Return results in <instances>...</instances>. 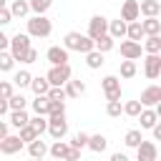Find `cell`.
Segmentation results:
<instances>
[{
    "instance_id": "obj_1",
    "label": "cell",
    "mask_w": 161,
    "mask_h": 161,
    "mask_svg": "<svg viewBox=\"0 0 161 161\" xmlns=\"http://www.w3.org/2000/svg\"><path fill=\"white\" fill-rule=\"evenodd\" d=\"M63 45H65L68 50H78V53H91V50H96V40H93L91 35L75 33V30H70V33L63 38Z\"/></svg>"
},
{
    "instance_id": "obj_2",
    "label": "cell",
    "mask_w": 161,
    "mask_h": 161,
    "mask_svg": "<svg viewBox=\"0 0 161 161\" xmlns=\"http://www.w3.org/2000/svg\"><path fill=\"white\" fill-rule=\"evenodd\" d=\"M50 30H53V23L45 15H33L28 20V35H33V38H48Z\"/></svg>"
},
{
    "instance_id": "obj_3",
    "label": "cell",
    "mask_w": 161,
    "mask_h": 161,
    "mask_svg": "<svg viewBox=\"0 0 161 161\" xmlns=\"http://www.w3.org/2000/svg\"><path fill=\"white\" fill-rule=\"evenodd\" d=\"M30 38H33V35H28V33H15V35L10 38V53L15 55V60H25L28 50L33 48V45H30Z\"/></svg>"
},
{
    "instance_id": "obj_4",
    "label": "cell",
    "mask_w": 161,
    "mask_h": 161,
    "mask_svg": "<svg viewBox=\"0 0 161 161\" xmlns=\"http://www.w3.org/2000/svg\"><path fill=\"white\" fill-rule=\"evenodd\" d=\"M48 133L60 141L65 133H68V121H65V113H58V116H48Z\"/></svg>"
},
{
    "instance_id": "obj_5",
    "label": "cell",
    "mask_w": 161,
    "mask_h": 161,
    "mask_svg": "<svg viewBox=\"0 0 161 161\" xmlns=\"http://www.w3.org/2000/svg\"><path fill=\"white\" fill-rule=\"evenodd\" d=\"M108 25H111V20H106L103 15H93L88 20V35L93 40H98L101 35H108Z\"/></svg>"
},
{
    "instance_id": "obj_6",
    "label": "cell",
    "mask_w": 161,
    "mask_h": 161,
    "mask_svg": "<svg viewBox=\"0 0 161 161\" xmlns=\"http://www.w3.org/2000/svg\"><path fill=\"white\" fill-rule=\"evenodd\" d=\"M48 80H50V86H65V83L70 80V65H68V63H65V65H50Z\"/></svg>"
},
{
    "instance_id": "obj_7",
    "label": "cell",
    "mask_w": 161,
    "mask_h": 161,
    "mask_svg": "<svg viewBox=\"0 0 161 161\" xmlns=\"http://www.w3.org/2000/svg\"><path fill=\"white\" fill-rule=\"evenodd\" d=\"M146 108H156L161 103V86H148L141 91V98H138Z\"/></svg>"
},
{
    "instance_id": "obj_8",
    "label": "cell",
    "mask_w": 161,
    "mask_h": 161,
    "mask_svg": "<svg viewBox=\"0 0 161 161\" xmlns=\"http://www.w3.org/2000/svg\"><path fill=\"white\" fill-rule=\"evenodd\" d=\"M143 73L146 78H158L161 75V55L158 53H148L143 60Z\"/></svg>"
},
{
    "instance_id": "obj_9",
    "label": "cell",
    "mask_w": 161,
    "mask_h": 161,
    "mask_svg": "<svg viewBox=\"0 0 161 161\" xmlns=\"http://www.w3.org/2000/svg\"><path fill=\"white\" fill-rule=\"evenodd\" d=\"M45 58H48V63L50 65H65L68 63V48L63 45H50L48 48V53H45Z\"/></svg>"
},
{
    "instance_id": "obj_10",
    "label": "cell",
    "mask_w": 161,
    "mask_h": 161,
    "mask_svg": "<svg viewBox=\"0 0 161 161\" xmlns=\"http://www.w3.org/2000/svg\"><path fill=\"white\" fill-rule=\"evenodd\" d=\"M103 91L108 101H121V80L116 75H106L103 78Z\"/></svg>"
},
{
    "instance_id": "obj_11",
    "label": "cell",
    "mask_w": 161,
    "mask_h": 161,
    "mask_svg": "<svg viewBox=\"0 0 161 161\" xmlns=\"http://www.w3.org/2000/svg\"><path fill=\"white\" fill-rule=\"evenodd\" d=\"M23 138H20V133L18 136H5V138H0V151L5 153V156H13V153H18L20 148H23Z\"/></svg>"
},
{
    "instance_id": "obj_12",
    "label": "cell",
    "mask_w": 161,
    "mask_h": 161,
    "mask_svg": "<svg viewBox=\"0 0 161 161\" xmlns=\"http://www.w3.org/2000/svg\"><path fill=\"white\" fill-rule=\"evenodd\" d=\"M138 15H141V3H138V0H126V3L121 5V18H123L126 23L138 20Z\"/></svg>"
},
{
    "instance_id": "obj_13",
    "label": "cell",
    "mask_w": 161,
    "mask_h": 161,
    "mask_svg": "<svg viewBox=\"0 0 161 161\" xmlns=\"http://www.w3.org/2000/svg\"><path fill=\"white\" fill-rule=\"evenodd\" d=\"M156 158H158V151H156L153 141H143L136 148V161H156Z\"/></svg>"
},
{
    "instance_id": "obj_14",
    "label": "cell",
    "mask_w": 161,
    "mask_h": 161,
    "mask_svg": "<svg viewBox=\"0 0 161 161\" xmlns=\"http://www.w3.org/2000/svg\"><path fill=\"white\" fill-rule=\"evenodd\" d=\"M141 53H143V48L138 40H123L121 43V55L126 60H136V58H141Z\"/></svg>"
},
{
    "instance_id": "obj_15",
    "label": "cell",
    "mask_w": 161,
    "mask_h": 161,
    "mask_svg": "<svg viewBox=\"0 0 161 161\" xmlns=\"http://www.w3.org/2000/svg\"><path fill=\"white\" fill-rule=\"evenodd\" d=\"M28 153H30V158H43L45 153H50V146H45V141H40V136H38L35 141L28 143Z\"/></svg>"
},
{
    "instance_id": "obj_16",
    "label": "cell",
    "mask_w": 161,
    "mask_h": 161,
    "mask_svg": "<svg viewBox=\"0 0 161 161\" xmlns=\"http://www.w3.org/2000/svg\"><path fill=\"white\" fill-rule=\"evenodd\" d=\"M138 121H141V128H153V126L158 123V113H156V108H143L141 116H138Z\"/></svg>"
},
{
    "instance_id": "obj_17",
    "label": "cell",
    "mask_w": 161,
    "mask_h": 161,
    "mask_svg": "<svg viewBox=\"0 0 161 161\" xmlns=\"http://www.w3.org/2000/svg\"><path fill=\"white\" fill-rule=\"evenodd\" d=\"M30 88H33V93H35V96H48L53 86H50V80H48V75H45V78H40V75H38V78H33V83H30Z\"/></svg>"
},
{
    "instance_id": "obj_18",
    "label": "cell",
    "mask_w": 161,
    "mask_h": 161,
    "mask_svg": "<svg viewBox=\"0 0 161 161\" xmlns=\"http://www.w3.org/2000/svg\"><path fill=\"white\" fill-rule=\"evenodd\" d=\"M33 111H35V116H48L50 113V96H35Z\"/></svg>"
},
{
    "instance_id": "obj_19",
    "label": "cell",
    "mask_w": 161,
    "mask_h": 161,
    "mask_svg": "<svg viewBox=\"0 0 161 161\" xmlns=\"http://www.w3.org/2000/svg\"><path fill=\"white\" fill-rule=\"evenodd\" d=\"M141 13H143L146 18H158L161 3H158V0H141Z\"/></svg>"
},
{
    "instance_id": "obj_20",
    "label": "cell",
    "mask_w": 161,
    "mask_h": 161,
    "mask_svg": "<svg viewBox=\"0 0 161 161\" xmlns=\"http://www.w3.org/2000/svg\"><path fill=\"white\" fill-rule=\"evenodd\" d=\"M108 33H111L113 38H123V35H128V23H126L123 18H118V20H111V25H108Z\"/></svg>"
},
{
    "instance_id": "obj_21",
    "label": "cell",
    "mask_w": 161,
    "mask_h": 161,
    "mask_svg": "<svg viewBox=\"0 0 161 161\" xmlns=\"http://www.w3.org/2000/svg\"><path fill=\"white\" fill-rule=\"evenodd\" d=\"M88 148H91V151H96V153H103V151L108 148V138H106L103 133H93V136H91V141H88Z\"/></svg>"
},
{
    "instance_id": "obj_22",
    "label": "cell",
    "mask_w": 161,
    "mask_h": 161,
    "mask_svg": "<svg viewBox=\"0 0 161 161\" xmlns=\"http://www.w3.org/2000/svg\"><path fill=\"white\" fill-rule=\"evenodd\" d=\"M65 93H68V98H78V96H83L86 93V83L83 80H68L65 83Z\"/></svg>"
},
{
    "instance_id": "obj_23",
    "label": "cell",
    "mask_w": 161,
    "mask_h": 161,
    "mask_svg": "<svg viewBox=\"0 0 161 161\" xmlns=\"http://www.w3.org/2000/svg\"><path fill=\"white\" fill-rule=\"evenodd\" d=\"M68 151H70V143H65L63 138H60V141H55V143L50 146V156H53V158H63V161H65Z\"/></svg>"
},
{
    "instance_id": "obj_24",
    "label": "cell",
    "mask_w": 161,
    "mask_h": 161,
    "mask_svg": "<svg viewBox=\"0 0 161 161\" xmlns=\"http://www.w3.org/2000/svg\"><path fill=\"white\" fill-rule=\"evenodd\" d=\"M143 23V33L146 35H158L161 33V20L158 18H146V20H141Z\"/></svg>"
},
{
    "instance_id": "obj_25",
    "label": "cell",
    "mask_w": 161,
    "mask_h": 161,
    "mask_svg": "<svg viewBox=\"0 0 161 161\" xmlns=\"http://www.w3.org/2000/svg\"><path fill=\"white\" fill-rule=\"evenodd\" d=\"M143 108H146V106H143L141 101H128V103H123V113L131 116V118H138Z\"/></svg>"
},
{
    "instance_id": "obj_26",
    "label": "cell",
    "mask_w": 161,
    "mask_h": 161,
    "mask_svg": "<svg viewBox=\"0 0 161 161\" xmlns=\"http://www.w3.org/2000/svg\"><path fill=\"white\" fill-rule=\"evenodd\" d=\"M123 143H126L128 148H138V146L143 143V136H141V131H136V128H131V131L126 133V138H123Z\"/></svg>"
},
{
    "instance_id": "obj_27",
    "label": "cell",
    "mask_w": 161,
    "mask_h": 161,
    "mask_svg": "<svg viewBox=\"0 0 161 161\" xmlns=\"http://www.w3.org/2000/svg\"><path fill=\"white\" fill-rule=\"evenodd\" d=\"M143 50L146 53H161V35H146Z\"/></svg>"
},
{
    "instance_id": "obj_28",
    "label": "cell",
    "mask_w": 161,
    "mask_h": 161,
    "mask_svg": "<svg viewBox=\"0 0 161 161\" xmlns=\"http://www.w3.org/2000/svg\"><path fill=\"white\" fill-rule=\"evenodd\" d=\"M146 33H143V23L141 20H133L128 23V40H141Z\"/></svg>"
},
{
    "instance_id": "obj_29",
    "label": "cell",
    "mask_w": 161,
    "mask_h": 161,
    "mask_svg": "<svg viewBox=\"0 0 161 161\" xmlns=\"http://www.w3.org/2000/svg\"><path fill=\"white\" fill-rule=\"evenodd\" d=\"M86 65L93 68V70L101 68V65H103V53H101V50H91V53H86Z\"/></svg>"
},
{
    "instance_id": "obj_30",
    "label": "cell",
    "mask_w": 161,
    "mask_h": 161,
    "mask_svg": "<svg viewBox=\"0 0 161 161\" xmlns=\"http://www.w3.org/2000/svg\"><path fill=\"white\" fill-rule=\"evenodd\" d=\"M10 123H13L15 128H25V126L30 123V118H28L25 111H13V113H10Z\"/></svg>"
},
{
    "instance_id": "obj_31",
    "label": "cell",
    "mask_w": 161,
    "mask_h": 161,
    "mask_svg": "<svg viewBox=\"0 0 161 161\" xmlns=\"http://www.w3.org/2000/svg\"><path fill=\"white\" fill-rule=\"evenodd\" d=\"M10 10H13L15 18H23V15L30 13V3H25V0H15V3L10 5Z\"/></svg>"
},
{
    "instance_id": "obj_32",
    "label": "cell",
    "mask_w": 161,
    "mask_h": 161,
    "mask_svg": "<svg viewBox=\"0 0 161 161\" xmlns=\"http://www.w3.org/2000/svg\"><path fill=\"white\" fill-rule=\"evenodd\" d=\"M113 40H116V38H113L111 33H108V35H101V38L96 40V50H101V53H108V50L113 48Z\"/></svg>"
},
{
    "instance_id": "obj_33",
    "label": "cell",
    "mask_w": 161,
    "mask_h": 161,
    "mask_svg": "<svg viewBox=\"0 0 161 161\" xmlns=\"http://www.w3.org/2000/svg\"><path fill=\"white\" fill-rule=\"evenodd\" d=\"M13 63H15V55L8 53V50H0V70H3V73L13 70Z\"/></svg>"
},
{
    "instance_id": "obj_34",
    "label": "cell",
    "mask_w": 161,
    "mask_h": 161,
    "mask_svg": "<svg viewBox=\"0 0 161 161\" xmlns=\"http://www.w3.org/2000/svg\"><path fill=\"white\" fill-rule=\"evenodd\" d=\"M53 5V0H30V10L35 15H45V10Z\"/></svg>"
},
{
    "instance_id": "obj_35",
    "label": "cell",
    "mask_w": 161,
    "mask_h": 161,
    "mask_svg": "<svg viewBox=\"0 0 161 161\" xmlns=\"http://www.w3.org/2000/svg\"><path fill=\"white\" fill-rule=\"evenodd\" d=\"M136 75V60H121V78H133Z\"/></svg>"
},
{
    "instance_id": "obj_36",
    "label": "cell",
    "mask_w": 161,
    "mask_h": 161,
    "mask_svg": "<svg viewBox=\"0 0 161 161\" xmlns=\"http://www.w3.org/2000/svg\"><path fill=\"white\" fill-rule=\"evenodd\" d=\"M13 83H15L18 88H25V86H30V83H33V75H30L28 70H20V73H15Z\"/></svg>"
},
{
    "instance_id": "obj_37",
    "label": "cell",
    "mask_w": 161,
    "mask_h": 161,
    "mask_svg": "<svg viewBox=\"0 0 161 161\" xmlns=\"http://www.w3.org/2000/svg\"><path fill=\"white\" fill-rule=\"evenodd\" d=\"M106 113H108L111 118H118V116L123 113V106H121V101H108V106H106Z\"/></svg>"
},
{
    "instance_id": "obj_38",
    "label": "cell",
    "mask_w": 161,
    "mask_h": 161,
    "mask_svg": "<svg viewBox=\"0 0 161 161\" xmlns=\"http://www.w3.org/2000/svg\"><path fill=\"white\" fill-rule=\"evenodd\" d=\"M88 141H91V136L80 131V133H75V136H73L70 146H73V148H86V146H88Z\"/></svg>"
},
{
    "instance_id": "obj_39",
    "label": "cell",
    "mask_w": 161,
    "mask_h": 161,
    "mask_svg": "<svg viewBox=\"0 0 161 161\" xmlns=\"http://www.w3.org/2000/svg\"><path fill=\"white\" fill-rule=\"evenodd\" d=\"M30 126L38 131V136H40L43 131H48V121H45V116H35V118H30Z\"/></svg>"
},
{
    "instance_id": "obj_40",
    "label": "cell",
    "mask_w": 161,
    "mask_h": 161,
    "mask_svg": "<svg viewBox=\"0 0 161 161\" xmlns=\"http://www.w3.org/2000/svg\"><path fill=\"white\" fill-rule=\"evenodd\" d=\"M20 138H23L25 143H30V141H35V138H38V131H35V128L28 123L25 128H20Z\"/></svg>"
},
{
    "instance_id": "obj_41",
    "label": "cell",
    "mask_w": 161,
    "mask_h": 161,
    "mask_svg": "<svg viewBox=\"0 0 161 161\" xmlns=\"http://www.w3.org/2000/svg\"><path fill=\"white\" fill-rule=\"evenodd\" d=\"M15 93H13V83L10 80H3L0 83V98H5V101H10Z\"/></svg>"
},
{
    "instance_id": "obj_42",
    "label": "cell",
    "mask_w": 161,
    "mask_h": 161,
    "mask_svg": "<svg viewBox=\"0 0 161 161\" xmlns=\"http://www.w3.org/2000/svg\"><path fill=\"white\" fill-rule=\"evenodd\" d=\"M48 96H50V101H63V98H65L68 93H65V88H63V86H53Z\"/></svg>"
},
{
    "instance_id": "obj_43",
    "label": "cell",
    "mask_w": 161,
    "mask_h": 161,
    "mask_svg": "<svg viewBox=\"0 0 161 161\" xmlns=\"http://www.w3.org/2000/svg\"><path fill=\"white\" fill-rule=\"evenodd\" d=\"M10 108H13V111H25V98H23L20 93H15V96L10 98Z\"/></svg>"
},
{
    "instance_id": "obj_44",
    "label": "cell",
    "mask_w": 161,
    "mask_h": 161,
    "mask_svg": "<svg viewBox=\"0 0 161 161\" xmlns=\"http://www.w3.org/2000/svg\"><path fill=\"white\" fill-rule=\"evenodd\" d=\"M58 113H65V103L63 101H50V113L48 116H58Z\"/></svg>"
},
{
    "instance_id": "obj_45",
    "label": "cell",
    "mask_w": 161,
    "mask_h": 161,
    "mask_svg": "<svg viewBox=\"0 0 161 161\" xmlns=\"http://www.w3.org/2000/svg\"><path fill=\"white\" fill-rule=\"evenodd\" d=\"M10 20H13V10H10V8H3V10H0V23L8 25Z\"/></svg>"
},
{
    "instance_id": "obj_46",
    "label": "cell",
    "mask_w": 161,
    "mask_h": 161,
    "mask_svg": "<svg viewBox=\"0 0 161 161\" xmlns=\"http://www.w3.org/2000/svg\"><path fill=\"white\" fill-rule=\"evenodd\" d=\"M65 161H80V148H73V146H70V151H68Z\"/></svg>"
},
{
    "instance_id": "obj_47",
    "label": "cell",
    "mask_w": 161,
    "mask_h": 161,
    "mask_svg": "<svg viewBox=\"0 0 161 161\" xmlns=\"http://www.w3.org/2000/svg\"><path fill=\"white\" fill-rule=\"evenodd\" d=\"M35 60H38V50H35V48H30V50H28V55H25V60H23V63H35Z\"/></svg>"
},
{
    "instance_id": "obj_48",
    "label": "cell",
    "mask_w": 161,
    "mask_h": 161,
    "mask_svg": "<svg viewBox=\"0 0 161 161\" xmlns=\"http://www.w3.org/2000/svg\"><path fill=\"white\" fill-rule=\"evenodd\" d=\"M8 48H10V38L0 33V50H8Z\"/></svg>"
},
{
    "instance_id": "obj_49",
    "label": "cell",
    "mask_w": 161,
    "mask_h": 161,
    "mask_svg": "<svg viewBox=\"0 0 161 161\" xmlns=\"http://www.w3.org/2000/svg\"><path fill=\"white\" fill-rule=\"evenodd\" d=\"M151 131H153V138H156V141H161V121H158V123H156Z\"/></svg>"
},
{
    "instance_id": "obj_50",
    "label": "cell",
    "mask_w": 161,
    "mask_h": 161,
    "mask_svg": "<svg viewBox=\"0 0 161 161\" xmlns=\"http://www.w3.org/2000/svg\"><path fill=\"white\" fill-rule=\"evenodd\" d=\"M111 161H128V156H126V153H113Z\"/></svg>"
},
{
    "instance_id": "obj_51",
    "label": "cell",
    "mask_w": 161,
    "mask_h": 161,
    "mask_svg": "<svg viewBox=\"0 0 161 161\" xmlns=\"http://www.w3.org/2000/svg\"><path fill=\"white\" fill-rule=\"evenodd\" d=\"M5 136H10L8 133V123H0V138H5Z\"/></svg>"
},
{
    "instance_id": "obj_52",
    "label": "cell",
    "mask_w": 161,
    "mask_h": 161,
    "mask_svg": "<svg viewBox=\"0 0 161 161\" xmlns=\"http://www.w3.org/2000/svg\"><path fill=\"white\" fill-rule=\"evenodd\" d=\"M156 113H158V118H161V103H158V106H156Z\"/></svg>"
},
{
    "instance_id": "obj_53",
    "label": "cell",
    "mask_w": 161,
    "mask_h": 161,
    "mask_svg": "<svg viewBox=\"0 0 161 161\" xmlns=\"http://www.w3.org/2000/svg\"><path fill=\"white\" fill-rule=\"evenodd\" d=\"M33 161H43V158H33Z\"/></svg>"
},
{
    "instance_id": "obj_54",
    "label": "cell",
    "mask_w": 161,
    "mask_h": 161,
    "mask_svg": "<svg viewBox=\"0 0 161 161\" xmlns=\"http://www.w3.org/2000/svg\"><path fill=\"white\" fill-rule=\"evenodd\" d=\"M55 161H63V158H55Z\"/></svg>"
},
{
    "instance_id": "obj_55",
    "label": "cell",
    "mask_w": 161,
    "mask_h": 161,
    "mask_svg": "<svg viewBox=\"0 0 161 161\" xmlns=\"http://www.w3.org/2000/svg\"><path fill=\"white\" fill-rule=\"evenodd\" d=\"M158 55H161V53H158Z\"/></svg>"
},
{
    "instance_id": "obj_56",
    "label": "cell",
    "mask_w": 161,
    "mask_h": 161,
    "mask_svg": "<svg viewBox=\"0 0 161 161\" xmlns=\"http://www.w3.org/2000/svg\"><path fill=\"white\" fill-rule=\"evenodd\" d=\"M156 161H158V158H156Z\"/></svg>"
},
{
    "instance_id": "obj_57",
    "label": "cell",
    "mask_w": 161,
    "mask_h": 161,
    "mask_svg": "<svg viewBox=\"0 0 161 161\" xmlns=\"http://www.w3.org/2000/svg\"><path fill=\"white\" fill-rule=\"evenodd\" d=\"M158 78H161V75H158Z\"/></svg>"
}]
</instances>
